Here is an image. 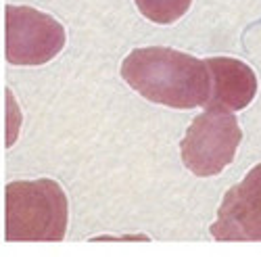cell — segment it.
Masks as SVG:
<instances>
[{
	"label": "cell",
	"mask_w": 261,
	"mask_h": 257,
	"mask_svg": "<svg viewBox=\"0 0 261 257\" xmlns=\"http://www.w3.org/2000/svg\"><path fill=\"white\" fill-rule=\"evenodd\" d=\"M121 78L140 96L171 109H194L209 98L205 61L167 46L132 50L121 63Z\"/></svg>",
	"instance_id": "6da1fadb"
},
{
	"label": "cell",
	"mask_w": 261,
	"mask_h": 257,
	"mask_svg": "<svg viewBox=\"0 0 261 257\" xmlns=\"http://www.w3.org/2000/svg\"><path fill=\"white\" fill-rule=\"evenodd\" d=\"M69 222L67 195L59 182L19 180L5 188V239L9 243H59Z\"/></svg>",
	"instance_id": "7a4b0ae2"
},
{
	"label": "cell",
	"mask_w": 261,
	"mask_h": 257,
	"mask_svg": "<svg viewBox=\"0 0 261 257\" xmlns=\"http://www.w3.org/2000/svg\"><path fill=\"white\" fill-rule=\"evenodd\" d=\"M243 140L236 115L205 109L188 125L180 142L182 163L199 178L217 176L234 161Z\"/></svg>",
	"instance_id": "3957f363"
},
{
	"label": "cell",
	"mask_w": 261,
	"mask_h": 257,
	"mask_svg": "<svg viewBox=\"0 0 261 257\" xmlns=\"http://www.w3.org/2000/svg\"><path fill=\"white\" fill-rule=\"evenodd\" d=\"M65 40V28L48 13L32 7L7 5L5 55L11 65H44L63 50Z\"/></svg>",
	"instance_id": "277c9868"
},
{
	"label": "cell",
	"mask_w": 261,
	"mask_h": 257,
	"mask_svg": "<svg viewBox=\"0 0 261 257\" xmlns=\"http://www.w3.org/2000/svg\"><path fill=\"white\" fill-rule=\"evenodd\" d=\"M211 237L261 243V163L224 195L217 220L211 224Z\"/></svg>",
	"instance_id": "5b68a950"
},
{
	"label": "cell",
	"mask_w": 261,
	"mask_h": 257,
	"mask_svg": "<svg viewBox=\"0 0 261 257\" xmlns=\"http://www.w3.org/2000/svg\"><path fill=\"white\" fill-rule=\"evenodd\" d=\"M205 67L211 82L205 109L236 113L251 105L257 94V75L247 63L232 57H211L205 59Z\"/></svg>",
	"instance_id": "8992f818"
},
{
	"label": "cell",
	"mask_w": 261,
	"mask_h": 257,
	"mask_svg": "<svg viewBox=\"0 0 261 257\" xmlns=\"http://www.w3.org/2000/svg\"><path fill=\"white\" fill-rule=\"evenodd\" d=\"M134 3L138 11L153 23L169 25L188 13L192 0H134Z\"/></svg>",
	"instance_id": "52a82bcc"
}]
</instances>
